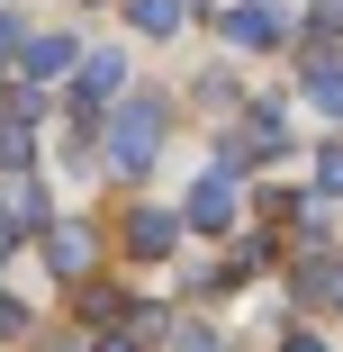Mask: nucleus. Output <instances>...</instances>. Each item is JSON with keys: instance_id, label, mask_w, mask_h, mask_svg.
Wrapping results in <instances>:
<instances>
[{"instance_id": "obj_1", "label": "nucleus", "mask_w": 343, "mask_h": 352, "mask_svg": "<svg viewBox=\"0 0 343 352\" xmlns=\"http://www.w3.org/2000/svg\"><path fill=\"white\" fill-rule=\"evenodd\" d=\"M154 145H163V100H126L100 118V163L118 181H145L154 172Z\"/></svg>"}, {"instance_id": "obj_2", "label": "nucleus", "mask_w": 343, "mask_h": 352, "mask_svg": "<svg viewBox=\"0 0 343 352\" xmlns=\"http://www.w3.org/2000/svg\"><path fill=\"white\" fill-rule=\"evenodd\" d=\"M181 226H199V235H217V226H235V181L226 172H208L190 190V208H181Z\"/></svg>"}, {"instance_id": "obj_3", "label": "nucleus", "mask_w": 343, "mask_h": 352, "mask_svg": "<svg viewBox=\"0 0 343 352\" xmlns=\"http://www.w3.org/2000/svg\"><path fill=\"white\" fill-rule=\"evenodd\" d=\"M271 36H280V10H271V0H244V10H226V45H244V54H262Z\"/></svg>"}, {"instance_id": "obj_4", "label": "nucleus", "mask_w": 343, "mask_h": 352, "mask_svg": "<svg viewBox=\"0 0 343 352\" xmlns=\"http://www.w3.org/2000/svg\"><path fill=\"white\" fill-rule=\"evenodd\" d=\"M91 253H100V235H91V226H45V262H54L63 280H82V271H91Z\"/></svg>"}, {"instance_id": "obj_5", "label": "nucleus", "mask_w": 343, "mask_h": 352, "mask_svg": "<svg viewBox=\"0 0 343 352\" xmlns=\"http://www.w3.org/2000/svg\"><path fill=\"white\" fill-rule=\"evenodd\" d=\"M0 226H54V217H45V190H36L27 172L0 181Z\"/></svg>"}, {"instance_id": "obj_6", "label": "nucleus", "mask_w": 343, "mask_h": 352, "mask_svg": "<svg viewBox=\"0 0 343 352\" xmlns=\"http://www.w3.org/2000/svg\"><path fill=\"white\" fill-rule=\"evenodd\" d=\"M19 73H27V82L73 73V36H27V45H19Z\"/></svg>"}, {"instance_id": "obj_7", "label": "nucleus", "mask_w": 343, "mask_h": 352, "mask_svg": "<svg viewBox=\"0 0 343 352\" xmlns=\"http://www.w3.org/2000/svg\"><path fill=\"white\" fill-rule=\"evenodd\" d=\"M172 235H181V217H163V208H135V226H126L135 262H154V253H172Z\"/></svg>"}, {"instance_id": "obj_8", "label": "nucleus", "mask_w": 343, "mask_h": 352, "mask_svg": "<svg viewBox=\"0 0 343 352\" xmlns=\"http://www.w3.org/2000/svg\"><path fill=\"white\" fill-rule=\"evenodd\" d=\"M307 100H316L325 118H343V63H334V54H307Z\"/></svg>"}, {"instance_id": "obj_9", "label": "nucleus", "mask_w": 343, "mask_h": 352, "mask_svg": "<svg viewBox=\"0 0 343 352\" xmlns=\"http://www.w3.org/2000/svg\"><path fill=\"white\" fill-rule=\"evenodd\" d=\"M190 10H199V0H126V19L145 28V36H172V28H181Z\"/></svg>"}, {"instance_id": "obj_10", "label": "nucleus", "mask_w": 343, "mask_h": 352, "mask_svg": "<svg viewBox=\"0 0 343 352\" xmlns=\"http://www.w3.org/2000/svg\"><path fill=\"white\" fill-rule=\"evenodd\" d=\"M73 73H82V100L100 109V100H109V91L126 82V54H91V63H73Z\"/></svg>"}, {"instance_id": "obj_11", "label": "nucleus", "mask_w": 343, "mask_h": 352, "mask_svg": "<svg viewBox=\"0 0 343 352\" xmlns=\"http://www.w3.org/2000/svg\"><path fill=\"white\" fill-rule=\"evenodd\" d=\"M27 154H36V118H19V109H10V118H0V172H19Z\"/></svg>"}, {"instance_id": "obj_12", "label": "nucleus", "mask_w": 343, "mask_h": 352, "mask_svg": "<svg viewBox=\"0 0 343 352\" xmlns=\"http://www.w3.org/2000/svg\"><path fill=\"white\" fill-rule=\"evenodd\" d=\"M307 298H325V307H343V262H325V253H307Z\"/></svg>"}, {"instance_id": "obj_13", "label": "nucleus", "mask_w": 343, "mask_h": 352, "mask_svg": "<svg viewBox=\"0 0 343 352\" xmlns=\"http://www.w3.org/2000/svg\"><path fill=\"white\" fill-rule=\"evenodd\" d=\"M307 36H316V45L343 36V0H316V10H307Z\"/></svg>"}, {"instance_id": "obj_14", "label": "nucleus", "mask_w": 343, "mask_h": 352, "mask_svg": "<svg viewBox=\"0 0 343 352\" xmlns=\"http://www.w3.org/2000/svg\"><path fill=\"white\" fill-rule=\"evenodd\" d=\"M172 352H226L217 325H172Z\"/></svg>"}, {"instance_id": "obj_15", "label": "nucleus", "mask_w": 343, "mask_h": 352, "mask_svg": "<svg viewBox=\"0 0 343 352\" xmlns=\"http://www.w3.org/2000/svg\"><path fill=\"white\" fill-rule=\"evenodd\" d=\"M316 190H325V199H343V145H325V154H316Z\"/></svg>"}, {"instance_id": "obj_16", "label": "nucleus", "mask_w": 343, "mask_h": 352, "mask_svg": "<svg viewBox=\"0 0 343 352\" xmlns=\"http://www.w3.org/2000/svg\"><path fill=\"white\" fill-rule=\"evenodd\" d=\"M10 334H27V307H19V298H0V343H10Z\"/></svg>"}, {"instance_id": "obj_17", "label": "nucleus", "mask_w": 343, "mask_h": 352, "mask_svg": "<svg viewBox=\"0 0 343 352\" xmlns=\"http://www.w3.org/2000/svg\"><path fill=\"white\" fill-rule=\"evenodd\" d=\"M10 54H19V28H10V19H0V63H10Z\"/></svg>"}, {"instance_id": "obj_18", "label": "nucleus", "mask_w": 343, "mask_h": 352, "mask_svg": "<svg viewBox=\"0 0 343 352\" xmlns=\"http://www.w3.org/2000/svg\"><path fill=\"white\" fill-rule=\"evenodd\" d=\"M289 352H325V343H307V334H298V343H289Z\"/></svg>"}, {"instance_id": "obj_19", "label": "nucleus", "mask_w": 343, "mask_h": 352, "mask_svg": "<svg viewBox=\"0 0 343 352\" xmlns=\"http://www.w3.org/2000/svg\"><path fill=\"white\" fill-rule=\"evenodd\" d=\"M100 352H135V343H100Z\"/></svg>"}, {"instance_id": "obj_20", "label": "nucleus", "mask_w": 343, "mask_h": 352, "mask_svg": "<svg viewBox=\"0 0 343 352\" xmlns=\"http://www.w3.org/2000/svg\"><path fill=\"white\" fill-rule=\"evenodd\" d=\"M0 244H10V226H0Z\"/></svg>"}]
</instances>
